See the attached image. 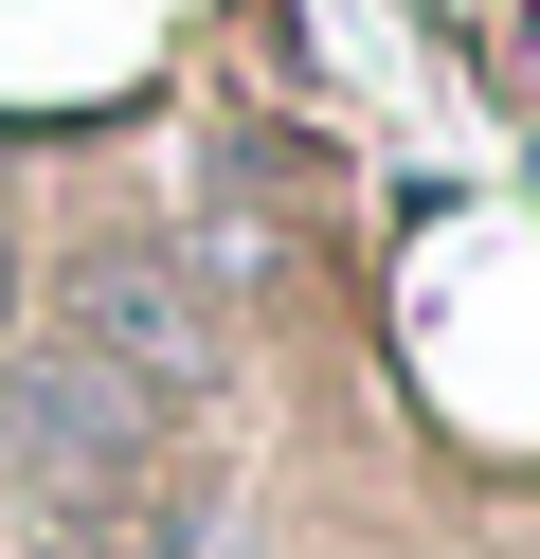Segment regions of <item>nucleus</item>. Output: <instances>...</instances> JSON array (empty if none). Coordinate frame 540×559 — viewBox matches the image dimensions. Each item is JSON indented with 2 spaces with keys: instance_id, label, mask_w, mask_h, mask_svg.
I'll return each mask as SVG.
<instances>
[{
  "instance_id": "1",
  "label": "nucleus",
  "mask_w": 540,
  "mask_h": 559,
  "mask_svg": "<svg viewBox=\"0 0 540 559\" xmlns=\"http://www.w3.org/2000/svg\"><path fill=\"white\" fill-rule=\"evenodd\" d=\"M144 451H163V397H144V379L72 361V343L0 379V469H19V487H55V506H108Z\"/></svg>"
},
{
  "instance_id": "2",
  "label": "nucleus",
  "mask_w": 540,
  "mask_h": 559,
  "mask_svg": "<svg viewBox=\"0 0 540 559\" xmlns=\"http://www.w3.org/2000/svg\"><path fill=\"white\" fill-rule=\"evenodd\" d=\"M72 361L144 379V397H180V379L216 361V325H199V289H180L163 253H108V271H72Z\"/></svg>"
},
{
  "instance_id": "3",
  "label": "nucleus",
  "mask_w": 540,
  "mask_h": 559,
  "mask_svg": "<svg viewBox=\"0 0 540 559\" xmlns=\"http://www.w3.org/2000/svg\"><path fill=\"white\" fill-rule=\"evenodd\" d=\"M36 559H127V542H91V523H55V542H36Z\"/></svg>"
}]
</instances>
